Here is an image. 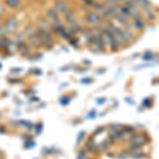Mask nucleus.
I'll use <instances>...</instances> for the list:
<instances>
[{
  "label": "nucleus",
  "instance_id": "nucleus-3",
  "mask_svg": "<svg viewBox=\"0 0 159 159\" xmlns=\"http://www.w3.org/2000/svg\"><path fill=\"white\" fill-rule=\"evenodd\" d=\"M6 3L8 6L15 8L19 4V0H6Z\"/></svg>",
  "mask_w": 159,
  "mask_h": 159
},
{
  "label": "nucleus",
  "instance_id": "nucleus-2",
  "mask_svg": "<svg viewBox=\"0 0 159 159\" xmlns=\"http://www.w3.org/2000/svg\"><path fill=\"white\" fill-rule=\"evenodd\" d=\"M88 21L92 23H97L99 22V19H98V16L97 14L91 13V14L88 15Z\"/></svg>",
  "mask_w": 159,
  "mask_h": 159
},
{
  "label": "nucleus",
  "instance_id": "nucleus-5",
  "mask_svg": "<svg viewBox=\"0 0 159 159\" xmlns=\"http://www.w3.org/2000/svg\"><path fill=\"white\" fill-rule=\"evenodd\" d=\"M9 44V41H8V39H3L1 42H0V46L1 47H3V48H6L8 47Z\"/></svg>",
  "mask_w": 159,
  "mask_h": 159
},
{
  "label": "nucleus",
  "instance_id": "nucleus-6",
  "mask_svg": "<svg viewBox=\"0 0 159 159\" xmlns=\"http://www.w3.org/2000/svg\"><path fill=\"white\" fill-rule=\"evenodd\" d=\"M2 12V8H0V13Z\"/></svg>",
  "mask_w": 159,
  "mask_h": 159
},
{
  "label": "nucleus",
  "instance_id": "nucleus-1",
  "mask_svg": "<svg viewBox=\"0 0 159 159\" xmlns=\"http://www.w3.org/2000/svg\"><path fill=\"white\" fill-rule=\"evenodd\" d=\"M39 36H40V39H41L43 42H45L46 44H49V43H51V42H52V39H51V37H50L47 32H40Z\"/></svg>",
  "mask_w": 159,
  "mask_h": 159
},
{
  "label": "nucleus",
  "instance_id": "nucleus-4",
  "mask_svg": "<svg viewBox=\"0 0 159 159\" xmlns=\"http://www.w3.org/2000/svg\"><path fill=\"white\" fill-rule=\"evenodd\" d=\"M7 28L10 30L15 29V28H16V21H14V20H11V21H9Z\"/></svg>",
  "mask_w": 159,
  "mask_h": 159
}]
</instances>
